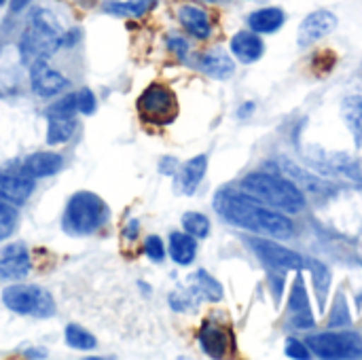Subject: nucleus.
Listing matches in <instances>:
<instances>
[{
  "mask_svg": "<svg viewBox=\"0 0 362 360\" xmlns=\"http://www.w3.org/2000/svg\"><path fill=\"white\" fill-rule=\"evenodd\" d=\"M216 210L223 214V219H227L229 223L242 229L278 238V240H286L293 236V223L284 214L265 208L255 197H244L238 193H221L216 199Z\"/></svg>",
  "mask_w": 362,
  "mask_h": 360,
  "instance_id": "f257e3e1",
  "label": "nucleus"
},
{
  "mask_svg": "<svg viewBox=\"0 0 362 360\" xmlns=\"http://www.w3.org/2000/svg\"><path fill=\"white\" fill-rule=\"evenodd\" d=\"M242 189L246 195L259 199L261 204H267L276 210L297 214L305 208V197L301 189L280 176H274L269 172H252L242 180Z\"/></svg>",
  "mask_w": 362,
  "mask_h": 360,
  "instance_id": "f03ea898",
  "label": "nucleus"
},
{
  "mask_svg": "<svg viewBox=\"0 0 362 360\" xmlns=\"http://www.w3.org/2000/svg\"><path fill=\"white\" fill-rule=\"evenodd\" d=\"M62 38H64L62 28H59L57 19L53 17V13L47 8H36L30 15L28 25L19 40L21 59L30 66L34 62L47 59L62 45Z\"/></svg>",
  "mask_w": 362,
  "mask_h": 360,
  "instance_id": "7ed1b4c3",
  "label": "nucleus"
},
{
  "mask_svg": "<svg viewBox=\"0 0 362 360\" xmlns=\"http://www.w3.org/2000/svg\"><path fill=\"white\" fill-rule=\"evenodd\" d=\"M104 219H106L104 202L95 193L83 191L72 195V199L68 202L64 227L66 231L72 233H91L104 223Z\"/></svg>",
  "mask_w": 362,
  "mask_h": 360,
  "instance_id": "20e7f679",
  "label": "nucleus"
},
{
  "mask_svg": "<svg viewBox=\"0 0 362 360\" xmlns=\"http://www.w3.org/2000/svg\"><path fill=\"white\" fill-rule=\"evenodd\" d=\"M2 301L11 312L36 318H49L55 312V303L51 293L36 284H13L4 289Z\"/></svg>",
  "mask_w": 362,
  "mask_h": 360,
  "instance_id": "39448f33",
  "label": "nucleus"
},
{
  "mask_svg": "<svg viewBox=\"0 0 362 360\" xmlns=\"http://www.w3.org/2000/svg\"><path fill=\"white\" fill-rule=\"evenodd\" d=\"M138 112L153 125H168L178 115V102L172 89L163 85H151L138 98Z\"/></svg>",
  "mask_w": 362,
  "mask_h": 360,
  "instance_id": "423d86ee",
  "label": "nucleus"
},
{
  "mask_svg": "<svg viewBox=\"0 0 362 360\" xmlns=\"http://www.w3.org/2000/svg\"><path fill=\"white\" fill-rule=\"evenodd\" d=\"M308 348L320 359H358L362 342L354 333H320L308 337Z\"/></svg>",
  "mask_w": 362,
  "mask_h": 360,
  "instance_id": "0eeeda50",
  "label": "nucleus"
},
{
  "mask_svg": "<svg viewBox=\"0 0 362 360\" xmlns=\"http://www.w3.org/2000/svg\"><path fill=\"white\" fill-rule=\"evenodd\" d=\"M337 28V15L331 13V11H314L310 13L301 25H299V32H297V42L301 47H308V45H314L318 42L320 38L329 36L333 30Z\"/></svg>",
  "mask_w": 362,
  "mask_h": 360,
  "instance_id": "6e6552de",
  "label": "nucleus"
},
{
  "mask_svg": "<svg viewBox=\"0 0 362 360\" xmlns=\"http://www.w3.org/2000/svg\"><path fill=\"white\" fill-rule=\"evenodd\" d=\"M252 250L261 257V261H265L267 265L276 267V269H301L303 265V257L272 242V240H252Z\"/></svg>",
  "mask_w": 362,
  "mask_h": 360,
  "instance_id": "1a4fd4ad",
  "label": "nucleus"
},
{
  "mask_svg": "<svg viewBox=\"0 0 362 360\" xmlns=\"http://www.w3.org/2000/svg\"><path fill=\"white\" fill-rule=\"evenodd\" d=\"M30 76H32V89L42 98L55 95V93H59V91H64L68 87V79L64 74H59L57 70L49 68L45 59L32 64V74Z\"/></svg>",
  "mask_w": 362,
  "mask_h": 360,
  "instance_id": "9d476101",
  "label": "nucleus"
},
{
  "mask_svg": "<svg viewBox=\"0 0 362 360\" xmlns=\"http://www.w3.org/2000/svg\"><path fill=\"white\" fill-rule=\"evenodd\" d=\"M199 344L208 356L223 359V356H227V352L231 348V337L223 327H218L214 323H206L199 331Z\"/></svg>",
  "mask_w": 362,
  "mask_h": 360,
  "instance_id": "9b49d317",
  "label": "nucleus"
},
{
  "mask_svg": "<svg viewBox=\"0 0 362 360\" xmlns=\"http://www.w3.org/2000/svg\"><path fill=\"white\" fill-rule=\"evenodd\" d=\"M231 51H233V55L240 59V62H244V64H252V62H257V59H261V55L265 53V45H263V40H261V36L257 34V32H246V30H242V32H238L233 38H231Z\"/></svg>",
  "mask_w": 362,
  "mask_h": 360,
  "instance_id": "f8f14e48",
  "label": "nucleus"
},
{
  "mask_svg": "<svg viewBox=\"0 0 362 360\" xmlns=\"http://www.w3.org/2000/svg\"><path fill=\"white\" fill-rule=\"evenodd\" d=\"M206 170H208V157H206V155L193 157V159L187 161V163L180 168V172L176 174V189H178L180 193H185V195H193V193L197 191V187H199V182H202V178H204V174H206Z\"/></svg>",
  "mask_w": 362,
  "mask_h": 360,
  "instance_id": "ddd939ff",
  "label": "nucleus"
},
{
  "mask_svg": "<svg viewBox=\"0 0 362 360\" xmlns=\"http://www.w3.org/2000/svg\"><path fill=\"white\" fill-rule=\"evenodd\" d=\"M178 19L195 38H208L212 34L210 15L197 4H180L178 6Z\"/></svg>",
  "mask_w": 362,
  "mask_h": 360,
  "instance_id": "4468645a",
  "label": "nucleus"
},
{
  "mask_svg": "<svg viewBox=\"0 0 362 360\" xmlns=\"http://www.w3.org/2000/svg\"><path fill=\"white\" fill-rule=\"evenodd\" d=\"M62 168V157L57 153H34L21 163V174L30 178L51 176Z\"/></svg>",
  "mask_w": 362,
  "mask_h": 360,
  "instance_id": "2eb2a0df",
  "label": "nucleus"
},
{
  "mask_svg": "<svg viewBox=\"0 0 362 360\" xmlns=\"http://www.w3.org/2000/svg\"><path fill=\"white\" fill-rule=\"evenodd\" d=\"M284 21H286V13L278 6L259 8V11L250 13V17H248V25L257 34H272V32L280 30L284 25Z\"/></svg>",
  "mask_w": 362,
  "mask_h": 360,
  "instance_id": "dca6fc26",
  "label": "nucleus"
},
{
  "mask_svg": "<svg viewBox=\"0 0 362 360\" xmlns=\"http://www.w3.org/2000/svg\"><path fill=\"white\" fill-rule=\"evenodd\" d=\"M32 191H34V178L0 174V197L8 199L11 204H23Z\"/></svg>",
  "mask_w": 362,
  "mask_h": 360,
  "instance_id": "f3484780",
  "label": "nucleus"
},
{
  "mask_svg": "<svg viewBox=\"0 0 362 360\" xmlns=\"http://www.w3.org/2000/svg\"><path fill=\"white\" fill-rule=\"evenodd\" d=\"M0 259V280H21L30 272V259L19 246H11Z\"/></svg>",
  "mask_w": 362,
  "mask_h": 360,
  "instance_id": "a211bd4d",
  "label": "nucleus"
},
{
  "mask_svg": "<svg viewBox=\"0 0 362 360\" xmlns=\"http://www.w3.org/2000/svg\"><path fill=\"white\" fill-rule=\"evenodd\" d=\"M195 252H197V244L191 233L174 231L170 236V257L178 265H189L195 259Z\"/></svg>",
  "mask_w": 362,
  "mask_h": 360,
  "instance_id": "6ab92c4d",
  "label": "nucleus"
},
{
  "mask_svg": "<svg viewBox=\"0 0 362 360\" xmlns=\"http://www.w3.org/2000/svg\"><path fill=\"white\" fill-rule=\"evenodd\" d=\"M202 68L214 79H227V76L233 74L235 64L223 49H214V51H208L202 57Z\"/></svg>",
  "mask_w": 362,
  "mask_h": 360,
  "instance_id": "aec40b11",
  "label": "nucleus"
},
{
  "mask_svg": "<svg viewBox=\"0 0 362 360\" xmlns=\"http://www.w3.org/2000/svg\"><path fill=\"white\" fill-rule=\"evenodd\" d=\"M191 291L197 295V299H208V301H221L223 299V286L204 269H197L191 278Z\"/></svg>",
  "mask_w": 362,
  "mask_h": 360,
  "instance_id": "412c9836",
  "label": "nucleus"
},
{
  "mask_svg": "<svg viewBox=\"0 0 362 360\" xmlns=\"http://www.w3.org/2000/svg\"><path fill=\"white\" fill-rule=\"evenodd\" d=\"M341 115L344 121L348 125V129L352 132L354 140H362V95H348L341 102Z\"/></svg>",
  "mask_w": 362,
  "mask_h": 360,
  "instance_id": "4be33fe9",
  "label": "nucleus"
},
{
  "mask_svg": "<svg viewBox=\"0 0 362 360\" xmlns=\"http://www.w3.org/2000/svg\"><path fill=\"white\" fill-rule=\"evenodd\" d=\"M291 308L297 314V320H295L297 327H312L314 325V318L310 316V301H308V295H305V289H303L301 280H297L295 286H293Z\"/></svg>",
  "mask_w": 362,
  "mask_h": 360,
  "instance_id": "5701e85b",
  "label": "nucleus"
},
{
  "mask_svg": "<svg viewBox=\"0 0 362 360\" xmlns=\"http://www.w3.org/2000/svg\"><path fill=\"white\" fill-rule=\"evenodd\" d=\"M157 0H127V2H108L106 11L115 15H127V17H142L146 15Z\"/></svg>",
  "mask_w": 362,
  "mask_h": 360,
  "instance_id": "b1692460",
  "label": "nucleus"
},
{
  "mask_svg": "<svg viewBox=\"0 0 362 360\" xmlns=\"http://www.w3.org/2000/svg\"><path fill=\"white\" fill-rule=\"evenodd\" d=\"M66 344L74 350H93L98 346L95 337L78 325L66 327Z\"/></svg>",
  "mask_w": 362,
  "mask_h": 360,
  "instance_id": "393cba45",
  "label": "nucleus"
},
{
  "mask_svg": "<svg viewBox=\"0 0 362 360\" xmlns=\"http://www.w3.org/2000/svg\"><path fill=\"white\" fill-rule=\"evenodd\" d=\"M74 132V121L72 119H51L49 132H47V142L49 144H59L66 142Z\"/></svg>",
  "mask_w": 362,
  "mask_h": 360,
  "instance_id": "a878e982",
  "label": "nucleus"
},
{
  "mask_svg": "<svg viewBox=\"0 0 362 360\" xmlns=\"http://www.w3.org/2000/svg\"><path fill=\"white\" fill-rule=\"evenodd\" d=\"M182 227L193 238H206L210 233V221L199 212H187L182 216Z\"/></svg>",
  "mask_w": 362,
  "mask_h": 360,
  "instance_id": "bb28decb",
  "label": "nucleus"
},
{
  "mask_svg": "<svg viewBox=\"0 0 362 360\" xmlns=\"http://www.w3.org/2000/svg\"><path fill=\"white\" fill-rule=\"evenodd\" d=\"M312 276H314V284H316V291H318V301H320V308H325V299H327V291L331 286V272L318 263V261H312Z\"/></svg>",
  "mask_w": 362,
  "mask_h": 360,
  "instance_id": "cd10ccee",
  "label": "nucleus"
},
{
  "mask_svg": "<svg viewBox=\"0 0 362 360\" xmlns=\"http://www.w3.org/2000/svg\"><path fill=\"white\" fill-rule=\"evenodd\" d=\"M76 110L78 108H76V93H74V95H66L59 102H55L47 112H49V119H72V115Z\"/></svg>",
  "mask_w": 362,
  "mask_h": 360,
  "instance_id": "c85d7f7f",
  "label": "nucleus"
},
{
  "mask_svg": "<svg viewBox=\"0 0 362 360\" xmlns=\"http://www.w3.org/2000/svg\"><path fill=\"white\" fill-rule=\"evenodd\" d=\"M197 303V295L189 289V291H176L170 295V306L178 312H185V310H191L193 306Z\"/></svg>",
  "mask_w": 362,
  "mask_h": 360,
  "instance_id": "c756f323",
  "label": "nucleus"
},
{
  "mask_svg": "<svg viewBox=\"0 0 362 360\" xmlns=\"http://www.w3.org/2000/svg\"><path fill=\"white\" fill-rule=\"evenodd\" d=\"M144 252L153 259V261H163L165 257V248H163V242L157 238V236H148L146 242H144Z\"/></svg>",
  "mask_w": 362,
  "mask_h": 360,
  "instance_id": "7c9ffc66",
  "label": "nucleus"
},
{
  "mask_svg": "<svg viewBox=\"0 0 362 360\" xmlns=\"http://www.w3.org/2000/svg\"><path fill=\"white\" fill-rule=\"evenodd\" d=\"M76 108H78V112L91 115L95 110V95L89 89H81L76 93Z\"/></svg>",
  "mask_w": 362,
  "mask_h": 360,
  "instance_id": "2f4dec72",
  "label": "nucleus"
},
{
  "mask_svg": "<svg viewBox=\"0 0 362 360\" xmlns=\"http://www.w3.org/2000/svg\"><path fill=\"white\" fill-rule=\"evenodd\" d=\"M17 223V212H0V242L6 240Z\"/></svg>",
  "mask_w": 362,
  "mask_h": 360,
  "instance_id": "473e14b6",
  "label": "nucleus"
},
{
  "mask_svg": "<svg viewBox=\"0 0 362 360\" xmlns=\"http://www.w3.org/2000/svg\"><path fill=\"white\" fill-rule=\"evenodd\" d=\"M286 356L299 360L310 359V348H308L305 344L297 342V339H288V342H286Z\"/></svg>",
  "mask_w": 362,
  "mask_h": 360,
  "instance_id": "72a5a7b5",
  "label": "nucleus"
},
{
  "mask_svg": "<svg viewBox=\"0 0 362 360\" xmlns=\"http://www.w3.org/2000/svg\"><path fill=\"white\" fill-rule=\"evenodd\" d=\"M168 45H170V49L182 59L185 55H187V51H189V45H187V40L185 38H180V36H170V40H168Z\"/></svg>",
  "mask_w": 362,
  "mask_h": 360,
  "instance_id": "f704fd0d",
  "label": "nucleus"
},
{
  "mask_svg": "<svg viewBox=\"0 0 362 360\" xmlns=\"http://www.w3.org/2000/svg\"><path fill=\"white\" fill-rule=\"evenodd\" d=\"M161 172H163V174H174V172H176V159H163Z\"/></svg>",
  "mask_w": 362,
  "mask_h": 360,
  "instance_id": "c9c22d12",
  "label": "nucleus"
},
{
  "mask_svg": "<svg viewBox=\"0 0 362 360\" xmlns=\"http://www.w3.org/2000/svg\"><path fill=\"white\" fill-rule=\"evenodd\" d=\"M136 236H138V223L136 221H129V225L125 227V238L134 240Z\"/></svg>",
  "mask_w": 362,
  "mask_h": 360,
  "instance_id": "e433bc0d",
  "label": "nucleus"
},
{
  "mask_svg": "<svg viewBox=\"0 0 362 360\" xmlns=\"http://www.w3.org/2000/svg\"><path fill=\"white\" fill-rule=\"evenodd\" d=\"M250 110H255V104H252V102L240 108V117H248V115H250Z\"/></svg>",
  "mask_w": 362,
  "mask_h": 360,
  "instance_id": "4c0bfd02",
  "label": "nucleus"
},
{
  "mask_svg": "<svg viewBox=\"0 0 362 360\" xmlns=\"http://www.w3.org/2000/svg\"><path fill=\"white\" fill-rule=\"evenodd\" d=\"M30 0H13V11H21Z\"/></svg>",
  "mask_w": 362,
  "mask_h": 360,
  "instance_id": "58836bf2",
  "label": "nucleus"
},
{
  "mask_svg": "<svg viewBox=\"0 0 362 360\" xmlns=\"http://www.w3.org/2000/svg\"><path fill=\"white\" fill-rule=\"evenodd\" d=\"M4 2H6V0H0V4H4Z\"/></svg>",
  "mask_w": 362,
  "mask_h": 360,
  "instance_id": "ea45409f",
  "label": "nucleus"
},
{
  "mask_svg": "<svg viewBox=\"0 0 362 360\" xmlns=\"http://www.w3.org/2000/svg\"><path fill=\"white\" fill-rule=\"evenodd\" d=\"M210 2H214V0H210Z\"/></svg>",
  "mask_w": 362,
  "mask_h": 360,
  "instance_id": "a19ab883",
  "label": "nucleus"
}]
</instances>
